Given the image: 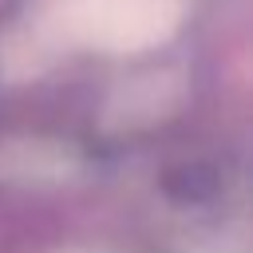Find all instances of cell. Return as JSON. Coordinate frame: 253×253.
<instances>
[{
    "instance_id": "1",
    "label": "cell",
    "mask_w": 253,
    "mask_h": 253,
    "mask_svg": "<svg viewBox=\"0 0 253 253\" xmlns=\"http://www.w3.org/2000/svg\"><path fill=\"white\" fill-rule=\"evenodd\" d=\"M182 20V0H59L67 40L103 51H138L162 43Z\"/></svg>"
}]
</instances>
